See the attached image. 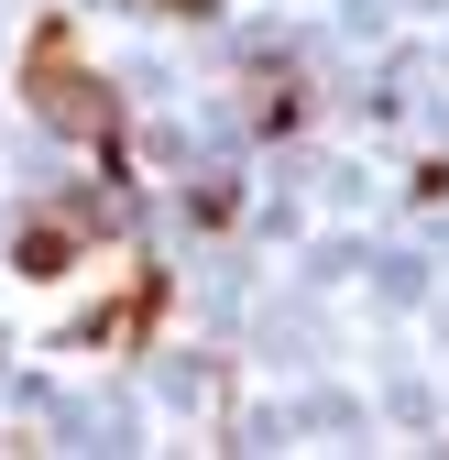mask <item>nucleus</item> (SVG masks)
Segmentation results:
<instances>
[{
  "instance_id": "1",
  "label": "nucleus",
  "mask_w": 449,
  "mask_h": 460,
  "mask_svg": "<svg viewBox=\"0 0 449 460\" xmlns=\"http://www.w3.org/2000/svg\"><path fill=\"white\" fill-rule=\"evenodd\" d=\"M22 99H33V121H44V132L99 143L110 164H121V99H110L99 66L77 55V22H66V12H44V22H33V44H22Z\"/></svg>"
},
{
  "instance_id": "2",
  "label": "nucleus",
  "mask_w": 449,
  "mask_h": 460,
  "mask_svg": "<svg viewBox=\"0 0 449 460\" xmlns=\"http://www.w3.org/2000/svg\"><path fill=\"white\" fill-rule=\"evenodd\" d=\"M164 12H219V0H164Z\"/></svg>"
}]
</instances>
